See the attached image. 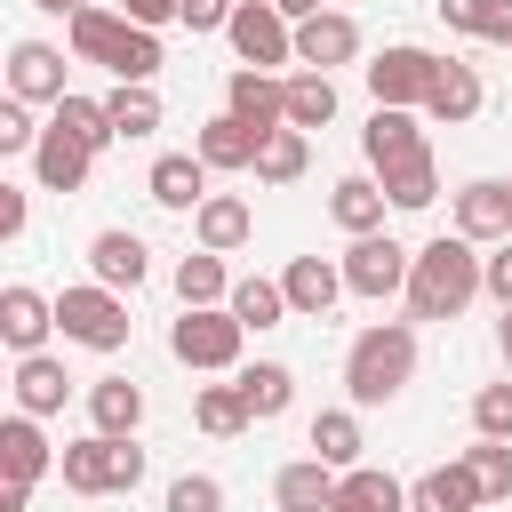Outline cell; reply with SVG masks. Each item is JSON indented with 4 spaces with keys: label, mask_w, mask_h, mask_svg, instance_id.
I'll use <instances>...</instances> for the list:
<instances>
[{
    "label": "cell",
    "mask_w": 512,
    "mask_h": 512,
    "mask_svg": "<svg viewBox=\"0 0 512 512\" xmlns=\"http://www.w3.org/2000/svg\"><path fill=\"white\" fill-rule=\"evenodd\" d=\"M272 8H280L288 24H312V16H320V0H272Z\"/></svg>",
    "instance_id": "49"
},
{
    "label": "cell",
    "mask_w": 512,
    "mask_h": 512,
    "mask_svg": "<svg viewBox=\"0 0 512 512\" xmlns=\"http://www.w3.org/2000/svg\"><path fill=\"white\" fill-rule=\"evenodd\" d=\"M232 384H240V400H248V416H256V424L288 416V400H296V376H288L280 360H256V368H240Z\"/></svg>",
    "instance_id": "33"
},
{
    "label": "cell",
    "mask_w": 512,
    "mask_h": 512,
    "mask_svg": "<svg viewBox=\"0 0 512 512\" xmlns=\"http://www.w3.org/2000/svg\"><path fill=\"white\" fill-rule=\"evenodd\" d=\"M88 424H96L104 440H136V424H144V384H136V376H96V384H88Z\"/></svg>",
    "instance_id": "22"
},
{
    "label": "cell",
    "mask_w": 512,
    "mask_h": 512,
    "mask_svg": "<svg viewBox=\"0 0 512 512\" xmlns=\"http://www.w3.org/2000/svg\"><path fill=\"white\" fill-rule=\"evenodd\" d=\"M480 288H488V256H480L464 232L424 240L416 264H408V312H416V320H456Z\"/></svg>",
    "instance_id": "1"
},
{
    "label": "cell",
    "mask_w": 512,
    "mask_h": 512,
    "mask_svg": "<svg viewBox=\"0 0 512 512\" xmlns=\"http://www.w3.org/2000/svg\"><path fill=\"white\" fill-rule=\"evenodd\" d=\"M48 128H64V136H72V144H88V152L120 144V136H112V120H104V96H64V104L48 112Z\"/></svg>",
    "instance_id": "39"
},
{
    "label": "cell",
    "mask_w": 512,
    "mask_h": 512,
    "mask_svg": "<svg viewBox=\"0 0 512 512\" xmlns=\"http://www.w3.org/2000/svg\"><path fill=\"white\" fill-rule=\"evenodd\" d=\"M360 152H368V176L384 184V176H408V168H424L432 160V144H424V112H368V128H360Z\"/></svg>",
    "instance_id": "8"
},
{
    "label": "cell",
    "mask_w": 512,
    "mask_h": 512,
    "mask_svg": "<svg viewBox=\"0 0 512 512\" xmlns=\"http://www.w3.org/2000/svg\"><path fill=\"white\" fill-rule=\"evenodd\" d=\"M464 464H472V480H480V496H488V504H504V496H512V440H472V448H464Z\"/></svg>",
    "instance_id": "40"
},
{
    "label": "cell",
    "mask_w": 512,
    "mask_h": 512,
    "mask_svg": "<svg viewBox=\"0 0 512 512\" xmlns=\"http://www.w3.org/2000/svg\"><path fill=\"white\" fill-rule=\"evenodd\" d=\"M328 512H408V480H392V472H376V464H352L344 480H336V504Z\"/></svg>",
    "instance_id": "28"
},
{
    "label": "cell",
    "mask_w": 512,
    "mask_h": 512,
    "mask_svg": "<svg viewBox=\"0 0 512 512\" xmlns=\"http://www.w3.org/2000/svg\"><path fill=\"white\" fill-rule=\"evenodd\" d=\"M488 296H496V304H512V240L488 256Z\"/></svg>",
    "instance_id": "47"
},
{
    "label": "cell",
    "mask_w": 512,
    "mask_h": 512,
    "mask_svg": "<svg viewBox=\"0 0 512 512\" xmlns=\"http://www.w3.org/2000/svg\"><path fill=\"white\" fill-rule=\"evenodd\" d=\"M280 288H288V312H296V320H328V304H336V296H352L336 256H288Z\"/></svg>",
    "instance_id": "15"
},
{
    "label": "cell",
    "mask_w": 512,
    "mask_h": 512,
    "mask_svg": "<svg viewBox=\"0 0 512 512\" xmlns=\"http://www.w3.org/2000/svg\"><path fill=\"white\" fill-rule=\"evenodd\" d=\"M48 328H56V296L8 280V288H0V344H8L16 360H32V352H48Z\"/></svg>",
    "instance_id": "12"
},
{
    "label": "cell",
    "mask_w": 512,
    "mask_h": 512,
    "mask_svg": "<svg viewBox=\"0 0 512 512\" xmlns=\"http://www.w3.org/2000/svg\"><path fill=\"white\" fill-rule=\"evenodd\" d=\"M456 232L480 248V240H512V176H472L456 192Z\"/></svg>",
    "instance_id": "13"
},
{
    "label": "cell",
    "mask_w": 512,
    "mask_h": 512,
    "mask_svg": "<svg viewBox=\"0 0 512 512\" xmlns=\"http://www.w3.org/2000/svg\"><path fill=\"white\" fill-rule=\"evenodd\" d=\"M40 8H48V16H64V24H72V16H80V8H96V0H40Z\"/></svg>",
    "instance_id": "50"
},
{
    "label": "cell",
    "mask_w": 512,
    "mask_h": 512,
    "mask_svg": "<svg viewBox=\"0 0 512 512\" xmlns=\"http://www.w3.org/2000/svg\"><path fill=\"white\" fill-rule=\"evenodd\" d=\"M168 512H224V480H208V472H176V480H168Z\"/></svg>",
    "instance_id": "42"
},
{
    "label": "cell",
    "mask_w": 512,
    "mask_h": 512,
    "mask_svg": "<svg viewBox=\"0 0 512 512\" xmlns=\"http://www.w3.org/2000/svg\"><path fill=\"white\" fill-rule=\"evenodd\" d=\"M24 216H32V208H24V184H0V240H16Z\"/></svg>",
    "instance_id": "46"
},
{
    "label": "cell",
    "mask_w": 512,
    "mask_h": 512,
    "mask_svg": "<svg viewBox=\"0 0 512 512\" xmlns=\"http://www.w3.org/2000/svg\"><path fill=\"white\" fill-rule=\"evenodd\" d=\"M304 440H312V456H320V464H336V472H352V464H360V448H368V440H360V408H320Z\"/></svg>",
    "instance_id": "31"
},
{
    "label": "cell",
    "mask_w": 512,
    "mask_h": 512,
    "mask_svg": "<svg viewBox=\"0 0 512 512\" xmlns=\"http://www.w3.org/2000/svg\"><path fill=\"white\" fill-rule=\"evenodd\" d=\"M336 120V72H288V128H328Z\"/></svg>",
    "instance_id": "35"
},
{
    "label": "cell",
    "mask_w": 512,
    "mask_h": 512,
    "mask_svg": "<svg viewBox=\"0 0 512 512\" xmlns=\"http://www.w3.org/2000/svg\"><path fill=\"white\" fill-rule=\"evenodd\" d=\"M488 496H480V480H472V464L456 456V464H432V472H416L408 480V512H480Z\"/></svg>",
    "instance_id": "20"
},
{
    "label": "cell",
    "mask_w": 512,
    "mask_h": 512,
    "mask_svg": "<svg viewBox=\"0 0 512 512\" xmlns=\"http://www.w3.org/2000/svg\"><path fill=\"white\" fill-rule=\"evenodd\" d=\"M240 344H248V328L232 320V304L176 312V328H168V352H176L192 376H224V368H240Z\"/></svg>",
    "instance_id": "4"
},
{
    "label": "cell",
    "mask_w": 512,
    "mask_h": 512,
    "mask_svg": "<svg viewBox=\"0 0 512 512\" xmlns=\"http://www.w3.org/2000/svg\"><path fill=\"white\" fill-rule=\"evenodd\" d=\"M88 272H96L112 296H136V288H144V272H152V248H144L136 232H120V224H112V232H96V240H88Z\"/></svg>",
    "instance_id": "18"
},
{
    "label": "cell",
    "mask_w": 512,
    "mask_h": 512,
    "mask_svg": "<svg viewBox=\"0 0 512 512\" xmlns=\"http://www.w3.org/2000/svg\"><path fill=\"white\" fill-rule=\"evenodd\" d=\"M24 504H32V488L24 480H0V512H24Z\"/></svg>",
    "instance_id": "48"
},
{
    "label": "cell",
    "mask_w": 512,
    "mask_h": 512,
    "mask_svg": "<svg viewBox=\"0 0 512 512\" xmlns=\"http://www.w3.org/2000/svg\"><path fill=\"white\" fill-rule=\"evenodd\" d=\"M208 176H216V168H208L200 152H160V160H152V176H144V192H152L160 208L192 216V208L208 200Z\"/></svg>",
    "instance_id": "19"
},
{
    "label": "cell",
    "mask_w": 512,
    "mask_h": 512,
    "mask_svg": "<svg viewBox=\"0 0 512 512\" xmlns=\"http://www.w3.org/2000/svg\"><path fill=\"white\" fill-rule=\"evenodd\" d=\"M0 152H40V128H32V104H0Z\"/></svg>",
    "instance_id": "43"
},
{
    "label": "cell",
    "mask_w": 512,
    "mask_h": 512,
    "mask_svg": "<svg viewBox=\"0 0 512 512\" xmlns=\"http://www.w3.org/2000/svg\"><path fill=\"white\" fill-rule=\"evenodd\" d=\"M360 56V24L344 16V8H320L312 24H296V64L304 72H336V64H352Z\"/></svg>",
    "instance_id": "17"
},
{
    "label": "cell",
    "mask_w": 512,
    "mask_h": 512,
    "mask_svg": "<svg viewBox=\"0 0 512 512\" xmlns=\"http://www.w3.org/2000/svg\"><path fill=\"white\" fill-rule=\"evenodd\" d=\"M248 232H256V216H248V200H240V192H208V200L192 208V240H200L208 256L248 248Z\"/></svg>",
    "instance_id": "21"
},
{
    "label": "cell",
    "mask_w": 512,
    "mask_h": 512,
    "mask_svg": "<svg viewBox=\"0 0 512 512\" xmlns=\"http://www.w3.org/2000/svg\"><path fill=\"white\" fill-rule=\"evenodd\" d=\"M120 16L144 24V32H160V24H184V0H120Z\"/></svg>",
    "instance_id": "44"
},
{
    "label": "cell",
    "mask_w": 512,
    "mask_h": 512,
    "mask_svg": "<svg viewBox=\"0 0 512 512\" xmlns=\"http://www.w3.org/2000/svg\"><path fill=\"white\" fill-rule=\"evenodd\" d=\"M104 120H112V136H120V144H136V136H152V128H160V88H136V80H112V88H104Z\"/></svg>",
    "instance_id": "30"
},
{
    "label": "cell",
    "mask_w": 512,
    "mask_h": 512,
    "mask_svg": "<svg viewBox=\"0 0 512 512\" xmlns=\"http://www.w3.org/2000/svg\"><path fill=\"white\" fill-rule=\"evenodd\" d=\"M312 168V136L304 128H272L264 152H256V184H296Z\"/></svg>",
    "instance_id": "37"
},
{
    "label": "cell",
    "mask_w": 512,
    "mask_h": 512,
    "mask_svg": "<svg viewBox=\"0 0 512 512\" xmlns=\"http://www.w3.org/2000/svg\"><path fill=\"white\" fill-rule=\"evenodd\" d=\"M64 464V448H48V432H40V416H8L0 424V480H24V488H40V472H56Z\"/></svg>",
    "instance_id": "16"
},
{
    "label": "cell",
    "mask_w": 512,
    "mask_h": 512,
    "mask_svg": "<svg viewBox=\"0 0 512 512\" xmlns=\"http://www.w3.org/2000/svg\"><path fill=\"white\" fill-rule=\"evenodd\" d=\"M8 96L16 104H64L72 88H64V48H48V40H16L8 48Z\"/></svg>",
    "instance_id": "11"
},
{
    "label": "cell",
    "mask_w": 512,
    "mask_h": 512,
    "mask_svg": "<svg viewBox=\"0 0 512 512\" xmlns=\"http://www.w3.org/2000/svg\"><path fill=\"white\" fill-rule=\"evenodd\" d=\"M480 104H488L480 72H472V64H448V56H440V80H432V96H424V120H440V128H464V120H472Z\"/></svg>",
    "instance_id": "24"
},
{
    "label": "cell",
    "mask_w": 512,
    "mask_h": 512,
    "mask_svg": "<svg viewBox=\"0 0 512 512\" xmlns=\"http://www.w3.org/2000/svg\"><path fill=\"white\" fill-rule=\"evenodd\" d=\"M176 304H184V312H200V304H232V272H224V256L192 248V256L176 264Z\"/></svg>",
    "instance_id": "32"
},
{
    "label": "cell",
    "mask_w": 512,
    "mask_h": 512,
    "mask_svg": "<svg viewBox=\"0 0 512 512\" xmlns=\"http://www.w3.org/2000/svg\"><path fill=\"white\" fill-rule=\"evenodd\" d=\"M432 80H440V56H432V48H408V40L368 64V96H376L384 112H424Z\"/></svg>",
    "instance_id": "10"
},
{
    "label": "cell",
    "mask_w": 512,
    "mask_h": 512,
    "mask_svg": "<svg viewBox=\"0 0 512 512\" xmlns=\"http://www.w3.org/2000/svg\"><path fill=\"white\" fill-rule=\"evenodd\" d=\"M56 472H64L72 496H128V488L144 480V448H136V440H104V432H88V440L64 448Z\"/></svg>",
    "instance_id": "5"
},
{
    "label": "cell",
    "mask_w": 512,
    "mask_h": 512,
    "mask_svg": "<svg viewBox=\"0 0 512 512\" xmlns=\"http://www.w3.org/2000/svg\"><path fill=\"white\" fill-rule=\"evenodd\" d=\"M448 32H472V40H496L512 48V0H432Z\"/></svg>",
    "instance_id": "34"
},
{
    "label": "cell",
    "mask_w": 512,
    "mask_h": 512,
    "mask_svg": "<svg viewBox=\"0 0 512 512\" xmlns=\"http://www.w3.org/2000/svg\"><path fill=\"white\" fill-rule=\"evenodd\" d=\"M232 320H240V328H280V320H288V288L264 280V272L232 280Z\"/></svg>",
    "instance_id": "38"
},
{
    "label": "cell",
    "mask_w": 512,
    "mask_h": 512,
    "mask_svg": "<svg viewBox=\"0 0 512 512\" xmlns=\"http://www.w3.org/2000/svg\"><path fill=\"white\" fill-rule=\"evenodd\" d=\"M384 208H392V200H384V184H376V176H336V184H328V216H336L352 240L384 232Z\"/></svg>",
    "instance_id": "26"
},
{
    "label": "cell",
    "mask_w": 512,
    "mask_h": 512,
    "mask_svg": "<svg viewBox=\"0 0 512 512\" xmlns=\"http://www.w3.org/2000/svg\"><path fill=\"white\" fill-rule=\"evenodd\" d=\"M192 152H200L208 168H256V152H264V136H256L248 120H232V112H216V120H200V136H192Z\"/></svg>",
    "instance_id": "27"
},
{
    "label": "cell",
    "mask_w": 512,
    "mask_h": 512,
    "mask_svg": "<svg viewBox=\"0 0 512 512\" xmlns=\"http://www.w3.org/2000/svg\"><path fill=\"white\" fill-rule=\"evenodd\" d=\"M56 328H64V344L120 352L136 320H128V296H112L104 280H80V288H64V296H56Z\"/></svg>",
    "instance_id": "6"
},
{
    "label": "cell",
    "mask_w": 512,
    "mask_h": 512,
    "mask_svg": "<svg viewBox=\"0 0 512 512\" xmlns=\"http://www.w3.org/2000/svg\"><path fill=\"white\" fill-rule=\"evenodd\" d=\"M64 392H72V376H64V360H56V352L16 360V408H24V416H56V408H64Z\"/></svg>",
    "instance_id": "29"
},
{
    "label": "cell",
    "mask_w": 512,
    "mask_h": 512,
    "mask_svg": "<svg viewBox=\"0 0 512 512\" xmlns=\"http://www.w3.org/2000/svg\"><path fill=\"white\" fill-rule=\"evenodd\" d=\"M232 8H240V0H184V24H192V32H224Z\"/></svg>",
    "instance_id": "45"
},
{
    "label": "cell",
    "mask_w": 512,
    "mask_h": 512,
    "mask_svg": "<svg viewBox=\"0 0 512 512\" xmlns=\"http://www.w3.org/2000/svg\"><path fill=\"white\" fill-rule=\"evenodd\" d=\"M88 168H96V152H88V144H72L64 128H40V152H32L40 192H80V184H88Z\"/></svg>",
    "instance_id": "25"
},
{
    "label": "cell",
    "mask_w": 512,
    "mask_h": 512,
    "mask_svg": "<svg viewBox=\"0 0 512 512\" xmlns=\"http://www.w3.org/2000/svg\"><path fill=\"white\" fill-rule=\"evenodd\" d=\"M472 432H480V440H512V376L472 392Z\"/></svg>",
    "instance_id": "41"
},
{
    "label": "cell",
    "mask_w": 512,
    "mask_h": 512,
    "mask_svg": "<svg viewBox=\"0 0 512 512\" xmlns=\"http://www.w3.org/2000/svg\"><path fill=\"white\" fill-rule=\"evenodd\" d=\"M192 424H200L208 440H232V432H248L256 416H248L240 384H200V392H192Z\"/></svg>",
    "instance_id": "36"
},
{
    "label": "cell",
    "mask_w": 512,
    "mask_h": 512,
    "mask_svg": "<svg viewBox=\"0 0 512 512\" xmlns=\"http://www.w3.org/2000/svg\"><path fill=\"white\" fill-rule=\"evenodd\" d=\"M336 464H320V456H296V464H280V480H272V504L280 512H328L336 504Z\"/></svg>",
    "instance_id": "23"
},
{
    "label": "cell",
    "mask_w": 512,
    "mask_h": 512,
    "mask_svg": "<svg viewBox=\"0 0 512 512\" xmlns=\"http://www.w3.org/2000/svg\"><path fill=\"white\" fill-rule=\"evenodd\" d=\"M224 112L248 120L256 136H272V128H288V80L280 72H232L224 80Z\"/></svg>",
    "instance_id": "14"
},
{
    "label": "cell",
    "mask_w": 512,
    "mask_h": 512,
    "mask_svg": "<svg viewBox=\"0 0 512 512\" xmlns=\"http://www.w3.org/2000/svg\"><path fill=\"white\" fill-rule=\"evenodd\" d=\"M336 264H344V288H352V296L384 304V296H408V264H416V248H400L392 232H368V240H352Z\"/></svg>",
    "instance_id": "9"
},
{
    "label": "cell",
    "mask_w": 512,
    "mask_h": 512,
    "mask_svg": "<svg viewBox=\"0 0 512 512\" xmlns=\"http://www.w3.org/2000/svg\"><path fill=\"white\" fill-rule=\"evenodd\" d=\"M408 376H416V328H408V320H376V328L352 336V352H344V392H352V408L400 400Z\"/></svg>",
    "instance_id": "3"
},
{
    "label": "cell",
    "mask_w": 512,
    "mask_h": 512,
    "mask_svg": "<svg viewBox=\"0 0 512 512\" xmlns=\"http://www.w3.org/2000/svg\"><path fill=\"white\" fill-rule=\"evenodd\" d=\"M224 40H232L240 72H272V64H296V24H288L272 0H240V8H232V24H224Z\"/></svg>",
    "instance_id": "7"
},
{
    "label": "cell",
    "mask_w": 512,
    "mask_h": 512,
    "mask_svg": "<svg viewBox=\"0 0 512 512\" xmlns=\"http://www.w3.org/2000/svg\"><path fill=\"white\" fill-rule=\"evenodd\" d=\"M72 56L80 64H104L112 80H136V88H152L160 80V32H144V24H128L120 8H80L72 16Z\"/></svg>",
    "instance_id": "2"
},
{
    "label": "cell",
    "mask_w": 512,
    "mask_h": 512,
    "mask_svg": "<svg viewBox=\"0 0 512 512\" xmlns=\"http://www.w3.org/2000/svg\"><path fill=\"white\" fill-rule=\"evenodd\" d=\"M496 352H504V368H512V304H504V320H496Z\"/></svg>",
    "instance_id": "51"
}]
</instances>
